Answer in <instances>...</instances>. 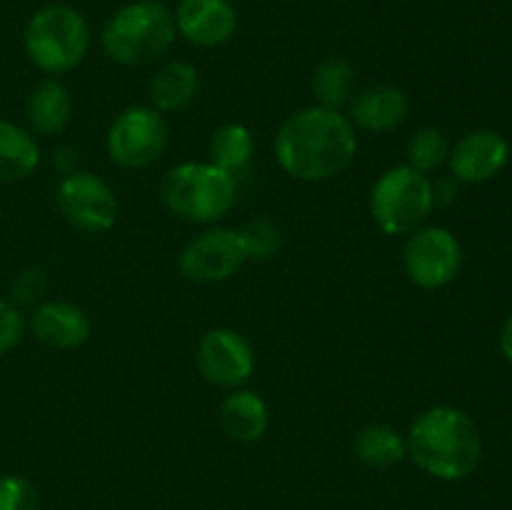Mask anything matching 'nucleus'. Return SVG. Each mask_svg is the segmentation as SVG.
Instances as JSON below:
<instances>
[{"label":"nucleus","instance_id":"4","mask_svg":"<svg viewBox=\"0 0 512 510\" xmlns=\"http://www.w3.org/2000/svg\"><path fill=\"white\" fill-rule=\"evenodd\" d=\"M160 200L175 218L193 225H218L238 200V180L210 160L178 163L160 180Z\"/></svg>","mask_w":512,"mask_h":510},{"label":"nucleus","instance_id":"25","mask_svg":"<svg viewBox=\"0 0 512 510\" xmlns=\"http://www.w3.org/2000/svg\"><path fill=\"white\" fill-rule=\"evenodd\" d=\"M0 510H38V490L25 475H0Z\"/></svg>","mask_w":512,"mask_h":510},{"label":"nucleus","instance_id":"18","mask_svg":"<svg viewBox=\"0 0 512 510\" xmlns=\"http://www.w3.org/2000/svg\"><path fill=\"white\" fill-rule=\"evenodd\" d=\"M200 93V73L188 60H168L148 83L150 105L158 113H178L195 103Z\"/></svg>","mask_w":512,"mask_h":510},{"label":"nucleus","instance_id":"29","mask_svg":"<svg viewBox=\"0 0 512 510\" xmlns=\"http://www.w3.org/2000/svg\"><path fill=\"white\" fill-rule=\"evenodd\" d=\"M498 345H500V353H503V358L510 360V363H512V315L508 320H505L503 328H500Z\"/></svg>","mask_w":512,"mask_h":510},{"label":"nucleus","instance_id":"27","mask_svg":"<svg viewBox=\"0 0 512 510\" xmlns=\"http://www.w3.org/2000/svg\"><path fill=\"white\" fill-rule=\"evenodd\" d=\"M25 328H28V323H25L23 310L10 300L0 298V355H8L10 350L18 348Z\"/></svg>","mask_w":512,"mask_h":510},{"label":"nucleus","instance_id":"9","mask_svg":"<svg viewBox=\"0 0 512 510\" xmlns=\"http://www.w3.org/2000/svg\"><path fill=\"white\" fill-rule=\"evenodd\" d=\"M243 233L225 225H208L178 255V270L185 280L200 285L225 283L248 263Z\"/></svg>","mask_w":512,"mask_h":510},{"label":"nucleus","instance_id":"12","mask_svg":"<svg viewBox=\"0 0 512 510\" xmlns=\"http://www.w3.org/2000/svg\"><path fill=\"white\" fill-rule=\"evenodd\" d=\"M510 160V143L490 128H478L455 140L448 155V170L458 183L480 185L498 178Z\"/></svg>","mask_w":512,"mask_h":510},{"label":"nucleus","instance_id":"19","mask_svg":"<svg viewBox=\"0 0 512 510\" xmlns=\"http://www.w3.org/2000/svg\"><path fill=\"white\" fill-rule=\"evenodd\" d=\"M40 165V145L30 130L0 118V183H15L35 173Z\"/></svg>","mask_w":512,"mask_h":510},{"label":"nucleus","instance_id":"14","mask_svg":"<svg viewBox=\"0 0 512 510\" xmlns=\"http://www.w3.org/2000/svg\"><path fill=\"white\" fill-rule=\"evenodd\" d=\"M30 333L50 350H75L88 343L93 333L88 313L70 300H43L33 308L28 320Z\"/></svg>","mask_w":512,"mask_h":510},{"label":"nucleus","instance_id":"24","mask_svg":"<svg viewBox=\"0 0 512 510\" xmlns=\"http://www.w3.org/2000/svg\"><path fill=\"white\" fill-rule=\"evenodd\" d=\"M240 233H243L250 260L273 258L280 250V245H283V233H280V228L270 218L253 220V223L245 225Z\"/></svg>","mask_w":512,"mask_h":510},{"label":"nucleus","instance_id":"23","mask_svg":"<svg viewBox=\"0 0 512 510\" xmlns=\"http://www.w3.org/2000/svg\"><path fill=\"white\" fill-rule=\"evenodd\" d=\"M450 148H453V143H450L445 130L435 128V125H423V128L410 135L405 155H408L410 168L430 175L443 168V165H448Z\"/></svg>","mask_w":512,"mask_h":510},{"label":"nucleus","instance_id":"2","mask_svg":"<svg viewBox=\"0 0 512 510\" xmlns=\"http://www.w3.org/2000/svg\"><path fill=\"white\" fill-rule=\"evenodd\" d=\"M408 458L430 478L455 483L478 468L483 435L475 420L455 405H433L415 415L408 435Z\"/></svg>","mask_w":512,"mask_h":510},{"label":"nucleus","instance_id":"22","mask_svg":"<svg viewBox=\"0 0 512 510\" xmlns=\"http://www.w3.org/2000/svg\"><path fill=\"white\" fill-rule=\"evenodd\" d=\"M210 163L218 165L220 170L230 175H238L253 163L255 138L248 125L243 123H225L213 133L208 145Z\"/></svg>","mask_w":512,"mask_h":510},{"label":"nucleus","instance_id":"28","mask_svg":"<svg viewBox=\"0 0 512 510\" xmlns=\"http://www.w3.org/2000/svg\"><path fill=\"white\" fill-rule=\"evenodd\" d=\"M458 180L453 178V175H448V178L438 180V183H433V193H435V205H448L453 203L455 198H458Z\"/></svg>","mask_w":512,"mask_h":510},{"label":"nucleus","instance_id":"16","mask_svg":"<svg viewBox=\"0 0 512 510\" xmlns=\"http://www.w3.org/2000/svg\"><path fill=\"white\" fill-rule=\"evenodd\" d=\"M218 423L235 443H258L270 428V408L255 390H228L218 408Z\"/></svg>","mask_w":512,"mask_h":510},{"label":"nucleus","instance_id":"11","mask_svg":"<svg viewBox=\"0 0 512 510\" xmlns=\"http://www.w3.org/2000/svg\"><path fill=\"white\" fill-rule=\"evenodd\" d=\"M195 365L213 388H245L255 373V348L240 330L213 328L200 338Z\"/></svg>","mask_w":512,"mask_h":510},{"label":"nucleus","instance_id":"5","mask_svg":"<svg viewBox=\"0 0 512 510\" xmlns=\"http://www.w3.org/2000/svg\"><path fill=\"white\" fill-rule=\"evenodd\" d=\"M23 45L30 63L55 78L70 73L85 60L90 50V25L73 5H45L30 15Z\"/></svg>","mask_w":512,"mask_h":510},{"label":"nucleus","instance_id":"15","mask_svg":"<svg viewBox=\"0 0 512 510\" xmlns=\"http://www.w3.org/2000/svg\"><path fill=\"white\" fill-rule=\"evenodd\" d=\"M410 113V98L393 83H375L355 90L348 103V118L355 130L383 135L400 128Z\"/></svg>","mask_w":512,"mask_h":510},{"label":"nucleus","instance_id":"26","mask_svg":"<svg viewBox=\"0 0 512 510\" xmlns=\"http://www.w3.org/2000/svg\"><path fill=\"white\" fill-rule=\"evenodd\" d=\"M48 290V273L43 268H25L10 283V303L18 308L23 305H38L43 303V295Z\"/></svg>","mask_w":512,"mask_h":510},{"label":"nucleus","instance_id":"8","mask_svg":"<svg viewBox=\"0 0 512 510\" xmlns=\"http://www.w3.org/2000/svg\"><path fill=\"white\" fill-rule=\"evenodd\" d=\"M463 268V248L443 225H420L405 235L403 270L415 288L440 290L453 283Z\"/></svg>","mask_w":512,"mask_h":510},{"label":"nucleus","instance_id":"13","mask_svg":"<svg viewBox=\"0 0 512 510\" xmlns=\"http://www.w3.org/2000/svg\"><path fill=\"white\" fill-rule=\"evenodd\" d=\"M175 30L195 48H220L238 30V10L230 0H180Z\"/></svg>","mask_w":512,"mask_h":510},{"label":"nucleus","instance_id":"7","mask_svg":"<svg viewBox=\"0 0 512 510\" xmlns=\"http://www.w3.org/2000/svg\"><path fill=\"white\" fill-rule=\"evenodd\" d=\"M168 140L170 128L163 113L153 105H130L110 123L105 148L115 165L140 170L153 165L165 153Z\"/></svg>","mask_w":512,"mask_h":510},{"label":"nucleus","instance_id":"10","mask_svg":"<svg viewBox=\"0 0 512 510\" xmlns=\"http://www.w3.org/2000/svg\"><path fill=\"white\" fill-rule=\"evenodd\" d=\"M55 205L73 228L90 235L108 233L118 223V195L103 178L88 170L63 175L55 188Z\"/></svg>","mask_w":512,"mask_h":510},{"label":"nucleus","instance_id":"17","mask_svg":"<svg viewBox=\"0 0 512 510\" xmlns=\"http://www.w3.org/2000/svg\"><path fill=\"white\" fill-rule=\"evenodd\" d=\"M25 118H28L30 133L55 138L65 133L73 120V98L70 90L58 78H45L30 90L25 100Z\"/></svg>","mask_w":512,"mask_h":510},{"label":"nucleus","instance_id":"6","mask_svg":"<svg viewBox=\"0 0 512 510\" xmlns=\"http://www.w3.org/2000/svg\"><path fill=\"white\" fill-rule=\"evenodd\" d=\"M435 208L430 175L410 168L408 163L383 170L370 188V215L385 235H410L425 225Z\"/></svg>","mask_w":512,"mask_h":510},{"label":"nucleus","instance_id":"1","mask_svg":"<svg viewBox=\"0 0 512 510\" xmlns=\"http://www.w3.org/2000/svg\"><path fill=\"white\" fill-rule=\"evenodd\" d=\"M273 148L278 165L290 178L323 183L355 163L358 130L343 110L308 105L280 123Z\"/></svg>","mask_w":512,"mask_h":510},{"label":"nucleus","instance_id":"21","mask_svg":"<svg viewBox=\"0 0 512 510\" xmlns=\"http://www.w3.org/2000/svg\"><path fill=\"white\" fill-rule=\"evenodd\" d=\"M353 453L368 468H393L408 458L405 435L388 423H368L355 433Z\"/></svg>","mask_w":512,"mask_h":510},{"label":"nucleus","instance_id":"20","mask_svg":"<svg viewBox=\"0 0 512 510\" xmlns=\"http://www.w3.org/2000/svg\"><path fill=\"white\" fill-rule=\"evenodd\" d=\"M310 88H313L315 100H318L315 105L343 110L353 100L355 90H358V70L345 55H328L313 70Z\"/></svg>","mask_w":512,"mask_h":510},{"label":"nucleus","instance_id":"3","mask_svg":"<svg viewBox=\"0 0 512 510\" xmlns=\"http://www.w3.org/2000/svg\"><path fill=\"white\" fill-rule=\"evenodd\" d=\"M175 35L178 30L168 5L160 0H135L110 15L100 45L113 63L140 68L168 55Z\"/></svg>","mask_w":512,"mask_h":510}]
</instances>
